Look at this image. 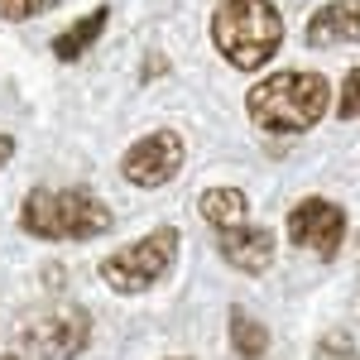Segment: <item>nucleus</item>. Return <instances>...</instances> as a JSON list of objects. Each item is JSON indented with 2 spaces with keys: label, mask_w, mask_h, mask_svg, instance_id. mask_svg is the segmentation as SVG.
<instances>
[{
  "label": "nucleus",
  "mask_w": 360,
  "mask_h": 360,
  "mask_svg": "<svg viewBox=\"0 0 360 360\" xmlns=\"http://www.w3.org/2000/svg\"><path fill=\"white\" fill-rule=\"evenodd\" d=\"M86 341H91V312L77 303L44 307L20 322V346L34 360H72L86 351Z\"/></svg>",
  "instance_id": "obj_5"
},
{
  "label": "nucleus",
  "mask_w": 360,
  "mask_h": 360,
  "mask_svg": "<svg viewBox=\"0 0 360 360\" xmlns=\"http://www.w3.org/2000/svg\"><path fill=\"white\" fill-rule=\"evenodd\" d=\"M106 20H111V10H106V5H96V10H91V15H82L77 25H68V29L53 39V58H58V63H77V58H82L86 49L101 39Z\"/></svg>",
  "instance_id": "obj_11"
},
{
  "label": "nucleus",
  "mask_w": 360,
  "mask_h": 360,
  "mask_svg": "<svg viewBox=\"0 0 360 360\" xmlns=\"http://www.w3.org/2000/svg\"><path fill=\"white\" fill-rule=\"evenodd\" d=\"M197 212H202V221L217 226V231H231V226H245L250 217V197L240 188H207L202 202H197Z\"/></svg>",
  "instance_id": "obj_10"
},
{
  "label": "nucleus",
  "mask_w": 360,
  "mask_h": 360,
  "mask_svg": "<svg viewBox=\"0 0 360 360\" xmlns=\"http://www.w3.org/2000/svg\"><path fill=\"white\" fill-rule=\"evenodd\" d=\"M332 106V82L322 72H274L264 82L250 86L245 96V111L259 130H278V135H303L312 130Z\"/></svg>",
  "instance_id": "obj_1"
},
{
  "label": "nucleus",
  "mask_w": 360,
  "mask_h": 360,
  "mask_svg": "<svg viewBox=\"0 0 360 360\" xmlns=\"http://www.w3.org/2000/svg\"><path fill=\"white\" fill-rule=\"evenodd\" d=\"M217 250H221V259L231 269L259 278L274 259V231L269 226H231V231L217 236Z\"/></svg>",
  "instance_id": "obj_8"
},
{
  "label": "nucleus",
  "mask_w": 360,
  "mask_h": 360,
  "mask_svg": "<svg viewBox=\"0 0 360 360\" xmlns=\"http://www.w3.org/2000/svg\"><path fill=\"white\" fill-rule=\"evenodd\" d=\"M231 346H236V356L240 360H264V351H269V332L250 317L245 307H231Z\"/></svg>",
  "instance_id": "obj_12"
},
{
  "label": "nucleus",
  "mask_w": 360,
  "mask_h": 360,
  "mask_svg": "<svg viewBox=\"0 0 360 360\" xmlns=\"http://www.w3.org/2000/svg\"><path fill=\"white\" fill-rule=\"evenodd\" d=\"M212 44L231 68L259 72L283 44V20L269 0H221L212 15Z\"/></svg>",
  "instance_id": "obj_3"
},
{
  "label": "nucleus",
  "mask_w": 360,
  "mask_h": 360,
  "mask_svg": "<svg viewBox=\"0 0 360 360\" xmlns=\"http://www.w3.org/2000/svg\"><path fill=\"white\" fill-rule=\"evenodd\" d=\"M20 231L34 240H91L111 231V207L91 188H34L20 207Z\"/></svg>",
  "instance_id": "obj_2"
},
{
  "label": "nucleus",
  "mask_w": 360,
  "mask_h": 360,
  "mask_svg": "<svg viewBox=\"0 0 360 360\" xmlns=\"http://www.w3.org/2000/svg\"><path fill=\"white\" fill-rule=\"evenodd\" d=\"M178 245H183L178 231H173V226H159V231H149L144 240L106 255V259H101V283H106L111 293H144V288H154V283L173 269Z\"/></svg>",
  "instance_id": "obj_4"
},
{
  "label": "nucleus",
  "mask_w": 360,
  "mask_h": 360,
  "mask_svg": "<svg viewBox=\"0 0 360 360\" xmlns=\"http://www.w3.org/2000/svg\"><path fill=\"white\" fill-rule=\"evenodd\" d=\"M288 240L317 259H336V250L346 240V212L327 197H307L288 212Z\"/></svg>",
  "instance_id": "obj_7"
},
{
  "label": "nucleus",
  "mask_w": 360,
  "mask_h": 360,
  "mask_svg": "<svg viewBox=\"0 0 360 360\" xmlns=\"http://www.w3.org/2000/svg\"><path fill=\"white\" fill-rule=\"evenodd\" d=\"M10 159H15V139H10V135H0V168L10 164Z\"/></svg>",
  "instance_id": "obj_16"
},
{
  "label": "nucleus",
  "mask_w": 360,
  "mask_h": 360,
  "mask_svg": "<svg viewBox=\"0 0 360 360\" xmlns=\"http://www.w3.org/2000/svg\"><path fill=\"white\" fill-rule=\"evenodd\" d=\"M188 159V149H183V139L173 135V130H149V135H139L130 149H125V159H120V173H125V183H135V188H164L178 178V168Z\"/></svg>",
  "instance_id": "obj_6"
},
{
  "label": "nucleus",
  "mask_w": 360,
  "mask_h": 360,
  "mask_svg": "<svg viewBox=\"0 0 360 360\" xmlns=\"http://www.w3.org/2000/svg\"><path fill=\"white\" fill-rule=\"evenodd\" d=\"M341 115L346 120H360V68L346 72V82H341Z\"/></svg>",
  "instance_id": "obj_15"
},
{
  "label": "nucleus",
  "mask_w": 360,
  "mask_h": 360,
  "mask_svg": "<svg viewBox=\"0 0 360 360\" xmlns=\"http://www.w3.org/2000/svg\"><path fill=\"white\" fill-rule=\"evenodd\" d=\"M58 0H0V20H10V25H25L34 15H44V10H53Z\"/></svg>",
  "instance_id": "obj_14"
},
{
  "label": "nucleus",
  "mask_w": 360,
  "mask_h": 360,
  "mask_svg": "<svg viewBox=\"0 0 360 360\" xmlns=\"http://www.w3.org/2000/svg\"><path fill=\"white\" fill-rule=\"evenodd\" d=\"M0 360H25V356H0Z\"/></svg>",
  "instance_id": "obj_17"
},
{
  "label": "nucleus",
  "mask_w": 360,
  "mask_h": 360,
  "mask_svg": "<svg viewBox=\"0 0 360 360\" xmlns=\"http://www.w3.org/2000/svg\"><path fill=\"white\" fill-rule=\"evenodd\" d=\"M312 360H360V351H356V341L346 332H327L322 341H317V356Z\"/></svg>",
  "instance_id": "obj_13"
},
{
  "label": "nucleus",
  "mask_w": 360,
  "mask_h": 360,
  "mask_svg": "<svg viewBox=\"0 0 360 360\" xmlns=\"http://www.w3.org/2000/svg\"><path fill=\"white\" fill-rule=\"evenodd\" d=\"M307 44L312 49H336V44H360V0H332L307 20Z\"/></svg>",
  "instance_id": "obj_9"
}]
</instances>
